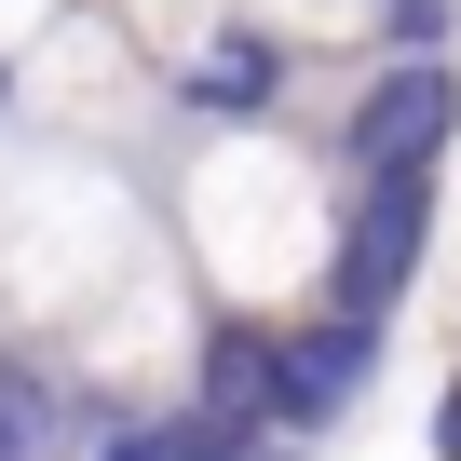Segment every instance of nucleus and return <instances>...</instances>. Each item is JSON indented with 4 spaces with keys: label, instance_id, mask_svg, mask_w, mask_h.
I'll return each instance as SVG.
<instances>
[{
    "label": "nucleus",
    "instance_id": "f257e3e1",
    "mask_svg": "<svg viewBox=\"0 0 461 461\" xmlns=\"http://www.w3.org/2000/svg\"><path fill=\"white\" fill-rule=\"evenodd\" d=\"M380 353H393V326H380V312H339V299L299 312V326H258V420H272V447L353 420L366 380H380Z\"/></svg>",
    "mask_w": 461,
    "mask_h": 461
},
{
    "label": "nucleus",
    "instance_id": "7ed1b4c3",
    "mask_svg": "<svg viewBox=\"0 0 461 461\" xmlns=\"http://www.w3.org/2000/svg\"><path fill=\"white\" fill-rule=\"evenodd\" d=\"M122 14V41L149 55V68H176L190 41H217V28H245V0H109Z\"/></svg>",
    "mask_w": 461,
    "mask_h": 461
},
{
    "label": "nucleus",
    "instance_id": "20e7f679",
    "mask_svg": "<svg viewBox=\"0 0 461 461\" xmlns=\"http://www.w3.org/2000/svg\"><path fill=\"white\" fill-rule=\"evenodd\" d=\"M434 461H461V366H447V393H434V434H420Z\"/></svg>",
    "mask_w": 461,
    "mask_h": 461
},
{
    "label": "nucleus",
    "instance_id": "f03ea898",
    "mask_svg": "<svg viewBox=\"0 0 461 461\" xmlns=\"http://www.w3.org/2000/svg\"><path fill=\"white\" fill-rule=\"evenodd\" d=\"M461 136V68L447 55H366V95L339 122V176H380V163H447Z\"/></svg>",
    "mask_w": 461,
    "mask_h": 461
}]
</instances>
